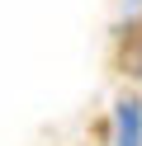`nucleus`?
<instances>
[{
    "label": "nucleus",
    "mask_w": 142,
    "mask_h": 146,
    "mask_svg": "<svg viewBox=\"0 0 142 146\" xmlns=\"http://www.w3.org/2000/svg\"><path fill=\"white\" fill-rule=\"evenodd\" d=\"M114 146H142V99L137 94L114 99Z\"/></svg>",
    "instance_id": "obj_2"
},
{
    "label": "nucleus",
    "mask_w": 142,
    "mask_h": 146,
    "mask_svg": "<svg viewBox=\"0 0 142 146\" xmlns=\"http://www.w3.org/2000/svg\"><path fill=\"white\" fill-rule=\"evenodd\" d=\"M114 71L128 80H142V14L118 24V38H114Z\"/></svg>",
    "instance_id": "obj_1"
}]
</instances>
